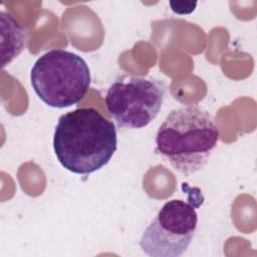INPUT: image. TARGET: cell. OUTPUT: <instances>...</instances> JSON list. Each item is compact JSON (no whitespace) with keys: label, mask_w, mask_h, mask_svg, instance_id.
I'll list each match as a JSON object with an SVG mask.
<instances>
[{"label":"cell","mask_w":257,"mask_h":257,"mask_svg":"<svg viewBox=\"0 0 257 257\" xmlns=\"http://www.w3.org/2000/svg\"><path fill=\"white\" fill-rule=\"evenodd\" d=\"M171 9L177 14H190L192 13L196 6L197 2H184V1H171L170 2Z\"/></svg>","instance_id":"7"},{"label":"cell","mask_w":257,"mask_h":257,"mask_svg":"<svg viewBox=\"0 0 257 257\" xmlns=\"http://www.w3.org/2000/svg\"><path fill=\"white\" fill-rule=\"evenodd\" d=\"M203 196L197 190L189 201L174 199L159 210L145 229L140 246L152 257H179L190 246L198 226L196 208L203 203Z\"/></svg>","instance_id":"4"},{"label":"cell","mask_w":257,"mask_h":257,"mask_svg":"<svg viewBox=\"0 0 257 257\" xmlns=\"http://www.w3.org/2000/svg\"><path fill=\"white\" fill-rule=\"evenodd\" d=\"M220 132L212 114L198 104L173 109L156 135V152L174 170L190 176L203 170L217 148Z\"/></svg>","instance_id":"2"},{"label":"cell","mask_w":257,"mask_h":257,"mask_svg":"<svg viewBox=\"0 0 257 257\" xmlns=\"http://www.w3.org/2000/svg\"><path fill=\"white\" fill-rule=\"evenodd\" d=\"M165 93L162 80L121 75L108 87L104 101L118 127L142 128L159 114Z\"/></svg>","instance_id":"5"},{"label":"cell","mask_w":257,"mask_h":257,"mask_svg":"<svg viewBox=\"0 0 257 257\" xmlns=\"http://www.w3.org/2000/svg\"><path fill=\"white\" fill-rule=\"evenodd\" d=\"M117 148L113 122L93 107H80L58 118L53 150L67 171L88 175L105 166Z\"/></svg>","instance_id":"1"},{"label":"cell","mask_w":257,"mask_h":257,"mask_svg":"<svg viewBox=\"0 0 257 257\" xmlns=\"http://www.w3.org/2000/svg\"><path fill=\"white\" fill-rule=\"evenodd\" d=\"M90 70L79 55L52 49L33 64L30 81L37 96L48 106L63 108L79 102L90 86Z\"/></svg>","instance_id":"3"},{"label":"cell","mask_w":257,"mask_h":257,"mask_svg":"<svg viewBox=\"0 0 257 257\" xmlns=\"http://www.w3.org/2000/svg\"><path fill=\"white\" fill-rule=\"evenodd\" d=\"M2 28V66L18 56L27 44L26 29L9 13L0 12Z\"/></svg>","instance_id":"6"}]
</instances>
